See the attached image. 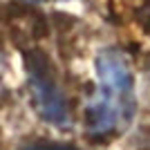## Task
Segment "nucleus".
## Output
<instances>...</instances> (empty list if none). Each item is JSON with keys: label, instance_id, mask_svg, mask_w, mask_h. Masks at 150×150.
<instances>
[{"label": "nucleus", "instance_id": "f03ea898", "mask_svg": "<svg viewBox=\"0 0 150 150\" xmlns=\"http://www.w3.org/2000/svg\"><path fill=\"white\" fill-rule=\"evenodd\" d=\"M25 69L29 96L38 117L56 128H67L72 123V112L50 56L36 47L25 50Z\"/></svg>", "mask_w": 150, "mask_h": 150}, {"label": "nucleus", "instance_id": "20e7f679", "mask_svg": "<svg viewBox=\"0 0 150 150\" xmlns=\"http://www.w3.org/2000/svg\"><path fill=\"white\" fill-rule=\"evenodd\" d=\"M23 150H81L76 146H69V144H52V141H38V144H31Z\"/></svg>", "mask_w": 150, "mask_h": 150}, {"label": "nucleus", "instance_id": "7ed1b4c3", "mask_svg": "<svg viewBox=\"0 0 150 150\" xmlns=\"http://www.w3.org/2000/svg\"><path fill=\"white\" fill-rule=\"evenodd\" d=\"M2 11H5L7 31L11 34V38L16 43H23V45L38 43V40L47 34L45 18L36 11V9H31V7L9 2Z\"/></svg>", "mask_w": 150, "mask_h": 150}, {"label": "nucleus", "instance_id": "f257e3e1", "mask_svg": "<svg viewBox=\"0 0 150 150\" xmlns=\"http://www.w3.org/2000/svg\"><path fill=\"white\" fill-rule=\"evenodd\" d=\"M96 92L85 105V134L108 144L125 132L134 117V74L123 52L108 47L96 54Z\"/></svg>", "mask_w": 150, "mask_h": 150}]
</instances>
